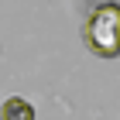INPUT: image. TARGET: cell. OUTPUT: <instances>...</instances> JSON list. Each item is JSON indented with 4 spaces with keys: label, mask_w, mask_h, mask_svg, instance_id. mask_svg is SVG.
Here are the masks:
<instances>
[{
    "label": "cell",
    "mask_w": 120,
    "mask_h": 120,
    "mask_svg": "<svg viewBox=\"0 0 120 120\" xmlns=\"http://www.w3.org/2000/svg\"><path fill=\"white\" fill-rule=\"evenodd\" d=\"M0 120H34V106L28 100H21V96H10L4 103V110H0Z\"/></svg>",
    "instance_id": "7a4b0ae2"
},
{
    "label": "cell",
    "mask_w": 120,
    "mask_h": 120,
    "mask_svg": "<svg viewBox=\"0 0 120 120\" xmlns=\"http://www.w3.org/2000/svg\"><path fill=\"white\" fill-rule=\"evenodd\" d=\"M86 45L100 58H117L120 55V4L106 0L89 14L86 24Z\"/></svg>",
    "instance_id": "6da1fadb"
}]
</instances>
